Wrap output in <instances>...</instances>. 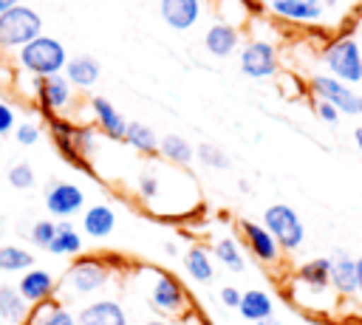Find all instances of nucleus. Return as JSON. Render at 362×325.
Returning a JSON list of instances; mask_svg holds the SVG:
<instances>
[{"instance_id": "f257e3e1", "label": "nucleus", "mask_w": 362, "mask_h": 325, "mask_svg": "<svg viewBox=\"0 0 362 325\" xmlns=\"http://www.w3.org/2000/svg\"><path fill=\"white\" fill-rule=\"evenodd\" d=\"M17 65L23 71H28L34 79L57 76L68 65V51H65V45L57 37L40 34V37H34L28 45H23L17 51Z\"/></svg>"}, {"instance_id": "f03ea898", "label": "nucleus", "mask_w": 362, "mask_h": 325, "mask_svg": "<svg viewBox=\"0 0 362 325\" xmlns=\"http://www.w3.org/2000/svg\"><path fill=\"white\" fill-rule=\"evenodd\" d=\"M40 34H42V17L31 6L20 3L0 14V48L3 51H20Z\"/></svg>"}, {"instance_id": "7ed1b4c3", "label": "nucleus", "mask_w": 362, "mask_h": 325, "mask_svg": "<svg viewBox=\"0 0 362 325\" xmlns=\"http://www.w3.org/2000/svg\"><path fill=\"white\" fill-rule=\"evenodd\" d=\"M110 271H113V268H110L102 257L82 254V257H76V260L65 268V274H62V288H68L74 297L96 294L99 288L107 285Z\"/></svg>"}, {"instance_id": "20e7f679", "label": "nucleus", "mask_w": 362, "mask_h": 325, "mask_svg": "<svg viewBox=\"0 0 362 325\" xmlns=\"http://www.w3.org/2000/svg\"><path fill=\"white\" fill-rule=\"evenodd\" d=\"M263 226L269 229V235L277 240L280 249L294 252L303 246L305 240V226L300 220V215L288 206V203H272L263 212Z\"/></svg>"}, {"instance_id": "39448f33", "label": "nucleus", "mask_w": 362, "mask_h": 325, "mask_svg": "<svg viewBox=\"0 0 362 325\" xmlns=\"http://www.w3.org/2000/svg\"><path fill=\"white\" fill-rule=\"evenodd\" d=\"M325 65L334 79L354 85L362 79V48L354 37H339L325 51Z\"/></svg>"}, {"instance_id": "423d86ee", "label": "nucleus", "mask_w": 362, "mask_h": 325, "mask_svg": "<svg viewBox=\"0 0 362 325\" xmlns=\"http://www.w3.org/2000/svg\"><path fill=\"white\" fill-rule=\"evenodd\" d=\"M150 305L167 317H175L189 311V297L170 271H156L150 283Z\"/></svg>"}, {"instance_id": "0eeeda50", "label": "nucleus", "mask_w": 362, "mask_h": 325, "mask_svg": "<svg viewBox=\"0 0 362 325\" xmlns=\"http://www.w3.org/2000/svg\"><path fill=\"white\" fill-rule=\"evenodd\" d=\"M82 206H85V192H82L79 184H74V181H54V184H48V189H45V209H48L51 218L68 220L76 212H82Z\"/></svg>"}, {"instance_id": "6e6552de", "label": "nucleus", "mask_w": 362, "mask_h": 325, "mask_svg": "<svg viewBox=\"0 0 362 325\" xmlns=\"http://www.w3.org/2000/svg\"><path fill=\"white\" fill-rule=\"evenodd\" d=\"M240 71L252 79H266L277 73V51L266 40H249L240 48Z\"/></svg>"}, {"instance_id": "1a4fd4ad", "label": "nucleus", "mask_w": 362, "mask_h": 325, "mask_svg": "<svg viewBox=\"0 0 362 325\" xmlns=\"http://www.w3.org/2000/svg\"><path fill=\"white\" fill-rule=\"evenodd\" d=\"M311 90H314L322 102L334 105L339 113L359 116V96L351 90V85H345V82H339V79H334V76H328V73H320V76L311 79Z\"/></svg>"}, {"instance_id": "9d476101", "label": "nucleus", "mask_w": 362, "mask_h": 325, "mask_svg": "<svg viewBox=\"0 0 362 325\" xmlns=\"http://www.w3.org/2000/svg\"><path fill=\"white\" fill-rule=\"evenodd\" d=\"M34 90H37L40 105L45 110H51V113L65 110L71 105V99H74V88H71V82L62 73L45 76V79H34Z\"/></svg>"}, {"instance_id": "9b49d317", "label": "nucleus", "mask_w": 362, "mask_h": 325, "mask_svg": "<svg viewBox=\"0 0 362 325\" xmlns=\"http://www.w3.org/2000/svg\"><path fill=\"white\" fill-rule=\"evenodd\" d=\"M240 235H243L246 249H249L260 263H277V257H280V246H277V240L269 235V229H266L263 223L240 220Z\"/></svg>"}, {"instance_id": "f8f14e48", "label": "nucleus", "mask_w": 362, "mask_h": 325, "mask_svg": "<svg viewBox=\"0 0 362 325\" xmlns=\"http://www.w3.org/2000/svg\"><path fill=\"white\" fill-rule=\"evenodd\" d=\"M54 288H57L54 274H51L48 268H37V266L28 268V271H23V277H20V283H17V291L23 294V300H25L28 305H40V302L51 300Z\"/></svg>"}, {"instance_id": "ddd939ff", "label": "nucleus", "mask_w": 362, "mask_h": 325, "mask_svg": "<svg viewBox=\"0 0 362 325\" xmlns=\"http://www.w3.org/2000/svg\"><path fill=\"white\" fill-rule=\"evenodd\" d=\"M76 325H127V314L119 300H93L76 314Z\"/></svg>"}, {"instance_id": "4468645a", "label": "nucleus", "mask_w": 362, "mask_h": 325, "mask_svg": "<svg viewBox=\"0 0 362 325\" xmlns=\"http://www.w3.org/2000/svg\"><path fill=\"white\" fill-rule=\"evenodd\" d=\"M158 14L170 28L187 31L201 17V0H158Z\"/></svg>"}, {"instance_id": "2eb2a0df", "label": "nucleus", "mask_w": 362, "mask_h": 325, "mask_svg": "<svg viewBox=\"0 0 362 325\" xmlns=\"http://www.w3.org/2000/svg\"><path fill=\"white\" fill-rule=\"evenodd\" d=\"M90 113H93V119H96V124H99V130H102L105 136H110V138H124L127 119L113 107L110 99L93 96V99H90Z\"/></svg>"}, {"instance_id": "dca6fc26", "label": "nucleus", "mask_w": 362, "mask_h": 325, "mask_svg": "<svg viewBox=\"0 0 362 325\" xmlns=\"http://www.w3.org/2000/svg\"><path fill=\"white\" fill-rule=\"evenodd\" d=\"M238 45H240V34H238V28H235V25L212 23V25L206 28V34H204V48H206L212 57H218V59H223V57L235 54V51H238Z\"/></svg>"}, {"instance_id": "f3484780", "label": "nucleus", "mask_w": 362, "mask_h": 325, "mask_svg": "<svg viewBox=\"0 0 362 325\" xmlns=\"http://www.w3.org/2000/svg\"><path fill=\"white\" fill-rule=\"evenodd\" d=\"M99 73H102V65H99V59L90 57V54L68 57V65H65V71H62V76L71 82V88H82V90L90 88V85H96Z\"/></svg>"}, {"instance_id": "a211bd4d", "label": "nucleus", "mask_w": 362, "mask_h": 325, "mask_svg": "<svg viewBox=\"0 0 362 325\" xmlns=\"http://www.w3.org/2000/svg\"><path fill=\"white\" fill-rule=\"evenodd\" d=\"M116 229V212L107 203H93L90 209H85L82 215V232L93 240H105L107 235H113Z\"/></svg>"}, {"instance_id": "6ab92c4d", "label": "nucleus", "mask_w": 362, "mask_h": 325, "mask_svg": "<svg viewBox=\"0 0 362 325\" xmlns=\"http://www.w3.org/2000/svg\"><path fill=\"white\" fill-rule=\"evenodd\" d=\"M272 8L277 17L294 23H314L322 17V0H274Z\"/></svg>"}, {"instance_id": "aec40b11", "label": "nucleus", "mask_w": 362, "mask_h": 325, "mask_svg": "<svg viewBox=\"0 0 362 325\" xmlns=\"http://www.w3.org/2000/svg\"><path fill=\"white\" fill-rule=\"evenodd\" d=\"M28 302L17 291V285H0V322L6 325H23L28 319Z\"/></svg>"}, {"instance_id": "412c9836", "label": "nucleus", "mask_w": 362, "mask_h": 325, "mask_svg": "<svg viewBox=\"0 0 362 325\" xmlns=\"http://www.w3.org/2000/svg\"><path fill=\"white\" fill-rule=\"evenodd\" d=\"M331 285L339 294H356V260L345 252H337L331 257Z\"/></svg>"}, {"instance_id": "4be33fe9", "label": "nucleus", "mask_w": 362, "mask_h": 325, "mask_svg": "<svg viewBox=\"0 0 362 325\" xmlns=\"http://www.w3.org/2000/svg\"><path fill=\"white\" fill-rule=\"evenodd\" d=\"M238 314H240L243 319H249V322H260V319H266V317L274 314V302H272V297H269L266 291L249 288V291L240 294Z\"/></svg>"}, {"instance_id": "5701e85b", "label": "nucleus", "mask_w": 362, "mask_h": 325, "mask_svg": "<svg viewBox=\"0 0 362 325\" xmlns=\"http://www.w3.org/2000/svg\"><path fill=\"white\" fill-rule=\"evenodd\" d=\"M48 252L57 257H76L82 252V235L76 232V226L71 220H57V235H54Z\"/></svg>"}, {"instance_id": "b1692460", "label": "nucleus", "mask_w": 362, "mask_h": 325, "mask_svg": "<svg viewBox=\"0 0 362 325\" xmlns=\"http://www.w3.org/2000/svg\"><path fill=\"white\" fill-rule=\"evenodd\" d=\"M184 268L195 283H212L215 280V266H212V254L204 246H189L184 252Z\"/></svg>"}, {"instance_id": "393cba45", "label": "nucleus", "mask_w": 362, "mask_h": 325, "mask_svg": "<svg viewBox=\"0 0 362 325\" xmlns=\"http://www.w3.org/2000/svg\"><path fill=\"white\" fill-rule=\"evenodd\" d=\"M28 325H76V314L54 300H45L37 305V311L28 314Z\"/></svg>"}, {"instance_id": "a878e982", "label": "nucleus", "mask_w": 362, "mask_h": 325, "mask_svg": "<svg viewBox=\"0 0 362 325\" xmlns=\"http://www.w3.org/2000/svg\"><path fill=\"white\" fill-rule=\"evenodd\" d=\"M297 280L305 283L311 291H325L331 283V257H317V260L303 263L297 271Z\"/></svg>"}, {"instance_id": "bb28decb", "label": "nucleus", "mask_w": 362, "mask_h": 325, "mask_svg": "<svg viewBox=\"0 0 362 325\" xmlns=\"http://www.w3.org/2000/svg\"><path fill=\"white\" fill-rule=\"evenodd\" d=\"M158 150H161V155H164L167 161H173V164H178V167H189L192 158H195L192 144H189L187 138H181L178 133H167L164 138H158Z\"/></svg>"}, {"instance_id": "cd10ccee", "label": "nucleus", "mask_w": 362, "mask_h": 325, "mask_svg": "<svg viewBox=\"0 0 362 325\" xmlns=\"http://www.w3.org/2000/svg\"><path fill=\"white\" fill-rule=\"evenodd\" d=\"M124 141L136 150V153H156L158 150V136L153 127L141 124V122H127V130H124Z\"/></svg>"}, {"instance_id": "c85d7f7f", "label": "nucleus", "mask_w": 362, "mask_h": 325, "mask_svg": "<svg viewBox=\"0 0 362 325\" xmlns=\"http://www.w3.org/2000/svg\"><path fill=\"white\" fill-rule=\"evenodd\" d=\"M34 268V254L23 246H14V243H6L0 246V271H28Z\"/></svg>"}, {"instance_id": "c756f323", "label": "nucleus", "mask_w": 362, "mask_h": 325, "mask_svg": "<svg viewBox=\"0 0 362 325\" xmlns=\"http://www.w3.org/2000/svg\"><path fill=\"white\" fill-rule=\"evenodd\" d=\"M212 254H215V260L221 263V266H226L229 271H243V254H240V246H238V240H232V237H218L215 240V246H212Z\"/></svg>"}, {"instance_id": "7c9ffc66", "label": "nucleus", "mask_w": 362, "mask_h": 325, "mask_svg": "<svg viewBox=\"0 0 362 325\" xmlns=\"http://www.w3.org/2000/svg\"><path fill=\"white\" fill-rule=\"evenodd\" d=\"M195 158H198L204 167H209V170H229V167H232L229 155H226V153H223L218 144H209V141L198 144V150H195Z\"/></svg>"}, {"instance_id": "2f4dec72", "label": "nucleus", "mask_w": 362, "mask_h": 325, "mask_svg": "<svg viewBox=\"0 0 362 325\" xmlns=\"http://www.w3.org/2000/svg\"><path fill=\"white\" fill-rule=\"evenodd\" d=\"M6 178H8V184H11L14 189H31V187L37 184L34 167H31L28 161H17V164H11L8 172H6Z\"/></svg>"}, {"instance_id": "473e14b6", "label": "nucleus", "mask_w": 362, "mask_h": 325, "mask_svg": "<svg viewBox=\"0 0 362 325\" xmlns=\"http://www.w3.org/2000/svg\"><path fill=\"white\" fill-rule=\"evenodd\" d=\"M54 235H57V220H48V218L34 220V226L28 229L31 243H34V246H40V249H48V246H51V240H54Z\"/></svg>"}, {"instance_id": "72a5a7b5", "label": "nucleus", "mask_w": 362, "mask_h": 325, "mask_svg": "<svg viewBox=\"0 0 362 325\" xmlns=\"http://www.w3.org/2000/svg\"><path fill=\"white\" fill-rule=\"evenodd\" d=\"M218 17H221L218 23H226V25L243 23V17H246V3H243V0H221Z\"/></svg>"}, {"instance_id": "f704fd0d", "label": "nucleus", "mask_w": 362, "mask_h": 325, "mask_svg": "<svg viewBox=\"0 0 362 325\" xmlns=\"http://www.w3.org/2000/svg\"><path fill=\"white\" fill-rule=\"evenodd\" d=\"M14 138H17V144H23V147L37 144V141H40V124H37V122H20V124L14 127Z\"/></svg>"}, {"instance_id": "c9c22d12", "label": "nucleus", "mask_w": 362, "mask_h": 325, "mask_svg": "<svg viewBox=\"0 0 362 325\" xmlns=\"http://www.w3.org/2000/svg\"><path fill=\"white\" fill-rule=\"evenodd\" d=\"M139 195L144 198V201H153V198H158V192H161V181H158V175L156 172H144V175H139Z\"/></svg>"}, {"instance_id": "e433bc0d", "label": "nucleus", "mask_w": 362, "mask_h": 325, "mask_svg": "<svg viewBox=\"0 0 362 325\" xmlns=\"http://www.w3.org/2000/svg\"><path fill=\"white\" fill-rule=\"evenodd\" d=\"M14 127H17L14 107H11L8 102H3V99H0V138H3L6 133H14Z\"/></svg>"}, {"instance_id": "4c0bfd02", "label": "nucleus", "mask_w": 362, "mask_h": 325, "mask_svg": "<svg viewBox=\"0 0 362 325\" xmlns=\"http://www.w3.org/2000/svg\"><path fill=\"white\" fill-rule=\"evenodd\" d=\"M314 110H317V116L325 122V124H337V119H339V110L334 107V105H328V102H322V99H317V105H314Z\"/></svg>"}, {"instance_id": "58836bf2", "label": "nucleus", "mask_w": 362, "mask_h": 325, "mask_svg": "<svg viewBox=\"0 0 362 325\" xmlns=\"http://www.w3.org/2000/svg\"><path fill=\"white\" fill-rule=\"evenodd\" d=\"M240 294H243V291H238L235 285H223V288L218 291V297H221V302H223L226 308H238V305H240Z\"/></svg>"}, {"instance_id": "ea45409f", "label": "nucleus", "mask_w": 362, "mask_h": 325, "mask_svg": "<svg viewBox=\"0 0 362 325\" xmlns=\"http://www.w3.org/2000/svg\"><path fill=\"white\" fill-rule=\"evenodd\" d=\"M356 294H362V257H356Z\"/></svg>"}, {"instance_id": "a19ab883", "label": "nucleus", "mask_w": 362, "mask_h": 325, "mask_svg": "<svg viewBox=\"0 0 362 325\" xmlns=\"http://www.w3.org/2000/svg\"><path fill=\"white\" fill-rule=\"evenodd\" d=\"M23 0H0V14L3 11H8V8H14V6H20Z\"/></svg>"}, {"instance_id": "79ce46f5", "label": "nucleus", "mask_w": 362, "mask_h": 325, "mask_svg": "<svg viewBox=\"0 0 362 325\" xmlns=\"http://www.w3.org/2000/svg\"><path fill=\"white\" fill-rule=\"evenodd\" d=\"M354 141H356V147H359V153H362V127L354 130Z\"/></svg>"}, {"instance_id": "37998d69", "label": "nucleus", "mask_w": 362, "mask_h": 325, "mask_svg": "<svg viewBox=\"0 0 362 325\" xmlns=\"http://www.w3.org/2000/svg\"><path fill=\"white\" fill-rule=\"evenodd\" d=\"M164 252H167L170 257H175V254H178V249H175V243H164Z\"/></svg>"}, {"instance_id": "c03bdc74", "label": "nucleus", "mask_w": 362, "mask_h": 325, "mask_svg": "<svg viewBox=\"0 0 362 325\" xmlns=\"http://www.w3.org/2000/svg\"><path fill=\"white\" fill-rule=\"evenodd\" d=\"M255 325H280V319H274V317H266V319H260V322H255Z\"/></svg>"}, {"instance_id": "a18cd8bd", "label": "nucleus", "mask_w": 362, "mask_h": 325, "mask_svg": "<svg viewBox=\"0 0 362 325\" xmlns=\"http://www.w3.org/2000/svg\"><path fill=\"white\" fill-rule=\"evenodd\" d=\"M144 325H170V322H167V319H147Z\"/></svg>"}, {"instance_id": "49530a36", "label": "nucleus", "mask_w": 362, "mask_h": 325, "mask_svg": "<svg viewBox=\"0 0 362 325\" xmlns=\"http://www.w3.org/2000/svg\"><path fill=\"white\" fill-rule=\"evenodd\" d=\"M322 6H337V0H322Z\"/></svg>"}, {"instance_id": "de8ad7c7", "label": "nucleus", "mask_w": 362, "mask_h": 325, "mask_svg": "<svg viewBox=\"0 0 362 325\" xmlns=\"http://www.w3.org/2000/svg\"><path fill=\"white\" fill-rule=\"evenodd\" d=\"M359 116H362V96H359Z\"/></svg>"}, {"instance_id": "09e8293b", "label": "nucleus", "mask_w": 362, "mask_h": 325, "mask_svg": "<svg viewBox=\"0 0 362 325\" xmlns=\"http://www.w3.org/2000/svg\"><path fill=\"white\" fill-rule=\"evenodd\" d=\"M257 3H274V0H257Z\"/></svg>"}, {"instance_id": "8fccbe9b", "label": "nucleus", "mask_w": 362, "mask_h": 325, "mask_svg": "<svg viewBox=\"0 0 362 325\" xmlns=\"http://www.w3.org/2000/svg\"><path fill=\"white\" fill-rule=\"evenodd\" d=\"M0 155H3V144H0Z\"/></svg>"}]
</instances>
